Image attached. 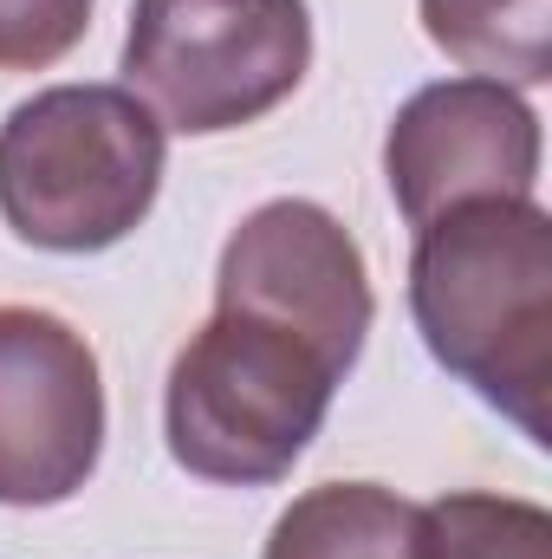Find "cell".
<instances>
[{"label": "cell", "instance_id": "1", "mask_svg": "<svg viewBox=\"0 0 552 559\" xmlns=\"http://www.w3.org/2000/svg\"><path fill=\"white\" fill-rule=\"evenodd\" d=\"M410 319L429 358L494 404L533 449L552 442V215L540 195L461 202L416 228Z\"/></svg>", "mask_w": 552, "mask_h": 559}, {"label": "cell", "instance_id": "2", "mask_svg": "<svg viewBox=\"0 0 552 559\" xmlns=\"http://www.w3.org/2000/svg\"><path fill=\"white\" fill-rule=\"evenodd\" d=\"M169 131L124 85H46L0 124V222L39 254H105L137 235Z\"/></svg>", "mask_w": 552, "mask_h": 559}, {"label": "cell", "instance_id": "3", "mask_svg": "<svg viewBox=\"0 0 552 559\" xmlns=\"http://www.w3.org/2000/svg\"><path fill=\"white\" fill-rule=\"evenodd\" d=\"M338 384L345 378L299 332L215 306V319L169 365V455L215 488H274L325 429Z\"/></svg>", "mask_w": 552, "mask_h": 559}, {"label": "cell", "instance_id": "4", "mask_svg": "<svg viewBox=\"0 0 552 559\" xmlns=\"http://www.w3.org/2000/svg\"><path fill=\"white\" fill-rule=\"evenodd\" d=\"M312 72L305 0H131L124 92L163 131L221 138L279 111Z\"/></svg>", "mask_w": 552, "mask_h": 559}, {"label": "cell", "instance_id": "5", "mask_svg": "<svg viewBox=\"0 0 552 559\" xmlns=\"http://www.w3.org/2000/svg\"><path fill=\"white\" fill-rule=\"evenodd\" d=\"M105 455V378L79 325L0 306V508L72 501Z\"/></svg>", "mask_w": 552, "mask_h": 559}, {"label": "cell", "instance_id": "6", "mask_svg": "<svg viewBox=\"0 0 552 559\" xmlns=\"http://www.w3.org/2000/svg\"><path fill=\"white\" fill-rule=\"evenodd\" d=\"M215 306L299 332L338 378L358 365L364 332L377 319L364 248L351 241V228L332 209L305 195L261 202L228 235L221 267H215Z\"/></svg>", "mask_w": 552, "mask_h": 559}, {"label": "cell", "instance_id": "7", "mask_svg": "<svg viewBox=\"0 0 552 559\" xmlns=\"http://www.w3.org/2000/svg\"><path fill=\"white\" fill-rule=\"evenodd\" d=\"M384 182L410 228L461 202L540 189V111L501 79H435L384 131Z\"/></svg>", "mask_w": 552, "mask_h": 559}, {"label": "cell", "instance_id": "8", "mask_svg": "<svg viewBox=\"0 0 552 559\" xmlns=\"http://www.w3.org/2000/svg\"><path fill=\"white\" fill-rule=\"evenodd\" d=\"M261 559H422V508L377 481H325L274 521Z\"/></svg>", "mask_w": 552, "mask_h": 559}, {"label": "cell", "instance_id": "9", "mask_svg": "<svg viewBox=\"0 0 552 559\" xmlns=\"http://www.w3.org/2000/svg\"><path fill=\"white\" fill-rule=\"evenodd\" d=\"M422 33L468 79L547 85L552 79V0H416Z\"/></svg>", "mask_w": 552, "mask_h": 559}, {"label": "cell", "instance_id": "10", "mask_svg": "<svg viewBox=\"0 0 552 559\" xmlns=\"http://www.w3.org/2000/svg\"><path fill=\"white\" fill-rule=\"evenodd\" d=\"M422 559H552V514L520 495H442L422 508Z\"/></svg>", "mask_w": 552, "mask_h": 559}, {"label": "cell", "instance_id": "11", "mask_svg": "<svg viewBox=\"0 0 552 559\" xmlns=\"http://www.w3.org/2000/svg\"><path fill=\"white\" fill-rule=\"evenodd\" d=\"M98 0H0V72H46L92 33Z\"/></svg>", "mask_w": 552, "mask_h": 559}]
</instances>
